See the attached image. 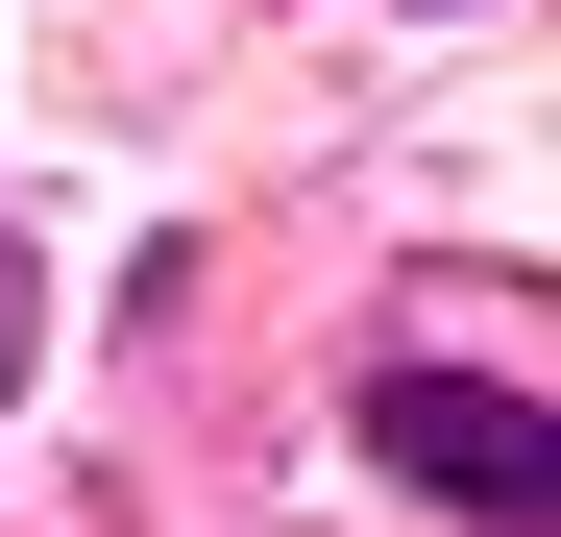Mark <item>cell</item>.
<instances>
[{"instance_id": "obj_1", "label": "cell", "mask_w": 561, "mask_h": 537, "mask_svg": "<svg viewBox=\"0 0 561 537\" xmlns=\"http://www.w3.org/2000/svg\"><path fill=\"white\" fill-rule=\"evenodd\" d=\"M366 465L439 489V513H489V537H537V513H561V415H537L513 367H391V391H366Z\"/></svg>"}]
</instances>
